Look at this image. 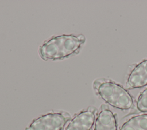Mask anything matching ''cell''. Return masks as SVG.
Returning <instances> with one entry per match:
<instances>
[{"label":"cell","mask_w":147,"mask_h":130,"mask_svg":"<svg viewBox=\"0 0 147 130\" xmlns=\"http://www.w3.org/2000/svg\"><path fill=\"white\" fill-rule=\"evenodd\" d=\"M127 84L131 88H139L147 85V60L134 67L129 76Z\"/></svg>","instance_id":"5"},{"label":"cell","mask_w":147,"mask_h":130,"mask_svg":"<svg viewBox=\"0 0 147 130\" xmlns=\"http://www.w3.org/2000/svg\"><path fill=\"white\" fill-rule=\"evenodd\" d=\"M71 118L67 112L49 113L34 120L25 130H62Z\"/></svg>","instance_id":"3"},{"label":"cell","mask_w":147,"mask_h":130,"mask_svg":"<svg viewBox=\"0 0 147 130\" xmlns=\"http://www.w3.org/2000/svg\"><path fill=\"white\" fill-rule=\"evenodd\" d=\"M85 40L82 34L53 37L40 47L39 54L45 60H62L78 53Z\"/></svg>","instance_id":"1"},{"label":"cell","mask_w":147,"mask_h":130,"mask_svg":"<svg viewBox=\"0 0 147 130\" xmlns=\"http://www.w3.org/2000/svg\"><path fill=\"white\" fill-rule=\"evenodd\" d=\"M96 109L90 107L77 114L71 121L65 130H91L95 119Z\"/></svg>","instance_id":"4"},{"label":"cell","mask_w":147,"mask_h":130,"mask_svg":"<svg viewBox=\"0 0 147 130\" xmlns=\"http://www.w3.org/2000/svg\"><path fill=\"white\" fill-rule=\"evenodd\" d=\"M94 130H117L115 117L105 105L102 106L95 121Z\"/></svg>","instance_id":"6"},{"label":"cell","mask_w":147,"mask_h":130,"mask_svg":"<svg viewBox=\"0 0 147 130\" xmlns=\"http://www.w3.org/2000/svg\"><path fill=\"white\" fill-rule=\"evenodd\" d=\"M137 108L141 112H147V88L138 97L137 101Z\"/></svg>","instance_id":"8"},{"label":"cell","mask_w":147,"mask_h":130,"mask_svg":"<svg viewBox=\"0 0 147 130\" xmlns=\"http://www.w3.org/2000/svg\"><path fill=\"white\" fill-rule=\"evenodd\" d=\"M120 130H147V114L131 117L123 124Z\"/></svg>","instance_id":"7"},{"label":"cell","mask_w":147,"mask_h":130,"mask_svg":"<svg viewBox=\"0 0 147 130\" xmlns=\"http://www.w3.org/2000/svg\"><path fill=\"white\" fill-rule=\"evenodd\" d=\"M93 87L99 96L112 107L122 110L132 107V97L121 85L99 79L94 82Z\"/></svg>","instance_id":"2"}]
</instances>
